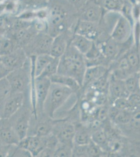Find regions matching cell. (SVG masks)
I'll return each instance as SVG.
<instances>
[{
    "label": "cell",
    "mask_w": 140,
    "mask_h": 157,
    "mask_svg": "<svg viewBox=\"0 0 140 157\" xmlns=\"http://www.w3.org/2000/svg\"><path fill=\"white\" fill-rule=\"evenodd\" d=\"M86 68L84 55L70 43L64 55L60 58L57 73L74 78L82 87Z\"/></svg>",
    "instance_id": "cell-1"
},
{
    "label": "cell",
    "mask_w": 140,
    "mask_h": 157,
    "mask_svg": "<svg viewBox=\"0 0 140 157\" xmlns=\"http://www.w3.org/2000/svg\"><path fill=\"white\" fill-rule=\"evenodd\" d=\"M75 9L69 1L68 3L55 2L49 11L46 32L54 38L69 30Z\"/></svg>",
    "instance_id": "cell-2"
},
{
    "label": "cell",
    "mask_w": 140,
    "mask_h": 157,
    "mask_svg": "<svg viewBox=\"0 0 140 157\" xmlns=\"http://www.w3.org/2000/svg\"><path fill=\"white\" fill-rule=\"evenodd\" d=\"M74 94L72 90L66 86L51 83L44 105V112L54 118L55 113L66 105Z\"/></svg>",
    "instance_id": "cell-3"
},
{
    "label": "cell",
    "mask_w": 140,
    "mask_h": 157,
    "mask_svg": "<svg viewBox=\"0 0 140 157\" xmlns=\"http://www.w3.org/2000/svg\"><path fill=\"white\" fill-rule=\"evenodd\" d=\"M32 60L28 58L23 66L11 71L6 77L11 86V91L30 94L32 80Z\"/></svg>",
    "instance_id": "cell-4"
},
{
    "label": "cell",
    "mask_w": 140,
    "mask_h": 157,
    "mask_svg": "<svg viewBox=\"0 0 140 157\" xmlns=\"http://www.w3.org/2000/svg\"><path fill=\"white\" fill-rule=\"evenodd\" d=\"M25 102L15 113L8 118L12 126L16 131L20 139L27 136L33 109L30 95H25Z\"/></svg>",
    "instance_id": "cell-5"
},
{
    "label": "cell",
    "mask_w": 140,
    "mask_h": 157,
    "mask_svg": "<svg viewBox=\"0 0 140 157\" xmlns=\"http://www.w3.org/2000/svg\"><path fill=\"white\" fill-rule=\"evenodd\" d=\"M55 121L44 112L36 114L32 113L27 136H48L51 134Z\"/></svg>",
    "instance_id": "cell-6"
},
{
    "label": "cell",
    "mask_w": 140,
    "mask_h": 157,
    "mask_svg": "<svg viewBox=\"0 0 140 157\" xmlns=\"http://www.w3.org/2000/svg\"><path fill=\"white\" fill-rule=\"evenodd\" d=\"M53 38L47 32L38 33L30 43L23 48L28 57L50 54Z\"/></svg>",
    "instance_id": "cell-7"
},
{
    "label": "cell",
    "mask_w": 140,
    "mask_h": 157,
    "mask_svg": "<svg viewBox=\"0 0 140 157\" xmlns=\"http://www.w3.org/2000/svg\"><path fill=\"white\" fill-rule=\"evenodd\" d=\"M59 143L74 146V124L67 118L55 119L52 132Z\"/></svg>",
    "instance_id": "cell-8"
},
{
    "label": "cell",
    "mask_w": 140,
    "mask_h": 157,
    "mask_svg": "<svg viewBox=\"0 0 140 157\" xmlns=\"http://www.w3.org/2000/svg\"><path fill=\"white\" fill-rule=\"evenodd\" d=\"M132 23L122 14L119 15L112 29L110 36L119 44L131 41L132 34Z\"/></svg>",
    "instance_id": "cell-9"
},
{
    "label": "cell",
    "mask_w": 140,
    "mask_h": 157,
    "mask_svg": "<svg viewBox=\"0 0 140 157\" xmlns=\"http://www.w3.org/2000/svg\"><path fill=\"white\" fill-rule=\"evenodd\" d=\"M25 99L24 93L11 91L0 105L1 119H7L11 117L23 105Z\"/></svg>",
    "instance_id": "cell-10"
},
{
    "label": "cell",
    "mask_w": 140,
    "mask_h": 157,
    "mask_svg": "<svg viewBox=\"0 0 140 157\" xmlns=\"http://www.w3.org/2000/svg\"><path fill=\"white\" fill-rule=\"evenodd\" d=\"M104 11L101 6L89 0L78 10L77 14L79 20L100 23Z\"/></svg>",
    "instance_id": "cell-11"
},
{
    "label": "cell",
    "mask_w": 140,
    "mask_h": 157,
    "mask_svg": "<svg viewBox=\"0 0 140 157\" xmlns=\"http://www.w3.org/2000/svg\"><path fill=\"white\" fill-rule=\"evenodd\" d=\"M100 25V23L78 19L74 33L95 41L99 39L103 33H105Z\"/></svg>",
    "instance_id": "cell-12"
},
{
    "label": "cell",
    "mask_w": 140,
    "mask_h": 157,
    "mask_svg": "<svg viewBox=\"0 0 140 157\" xmlns=\"http://www.w3.org/2000/svg\"><path fill=\"white\" fill-rule=\"evenodd\" d=\"M47 142V136H27L20 140L18 146L30 152L32 157H38Z\"/></svg>",
    "instance_id": "cell-13"
},
{
    "label": "cell",
    "mask_w": 140,
    "mask_h": 157,
    "mask_svg": "<svg viewBox=\"0 0 140 157\" xmlns=\"http://www.w3.org/2000/svg\"><path fill=\"white\" fill-rule=\"evenodd\" d=\"M28 58L24 49L19 47L9 54L0 56V60L9 70L12 71L23 66Z\"/></svg>",
    "instance_id": "cell-14"
},
{
    "label": "cell",
    "mask_w": 140,
    "mask_h": 157,
    "mask_svg": "<svg viewBox=\"0 0 140 157\" xmlns=\"http://www.w3.org/2000/svg\"><path fill=\"white\" fill-rule=\"evenodd\" d=\"M73 34L69 29L53 38L50 55L53 57H61L67 49Z\"/></svg>",
    "instance_id": "cell-15"
},
{
    "label": "cell",
    "mask_w": 140,
    "mask_h": 157,
    "mask_svg": "<svg viewBox=\"0 0 140 157\" xmlns=\"http://www.w3.org/2000/svg\"><path fill=\"white\" fill-rule=\"evenodd\" d=\"M128 93L124 84V80L117 78L110 73L108 84V101L110 104L115 100L120 98H128Z\"/></svg>",
    "instance_id": "cell-16"
},
{
    "label": "cell",
    "mask_w": 140,
    "mask_h": 157,
    "mask_svg": "<svg viewBox=\"0 0 140 157\" xmlns=\"http://www.w3.org/2000/svg\"><path fill=\"white\" fill-rule=\"evenodd\" d=\"M20 140L8 118L0 119V142L5 145H18Z\"/></svg>",
    "instance_id": "cell-17"
},
{
    "label": "cell",
    "mask_w": 140,
    "mask_h": 157,
    "mask_svg": "<svg viewBox=\"0 0 140 157\" xmlns=\"http://www.w3.org/2000/svg\"><path fill=\"white\" fill-rule=\"evenodd\" d=\"M109 71V68L105 66H95L87 67L85 71L83 81L82 83V90L96 82L98 79L105 75Z\"/></svg>",
    "instance_id": "cell-18"
},
{
    "label": "cell",
    "mask_w": 140,
    "mask_h": 157,
    "mask_svg": "<svg viewBox=\"0 0 140 157\" xmlns=\"http://www.w3.org/2000/svg\"><path fill=\"white\" fill-rule=\"evenodd\" d=\"M75 134L74 144L85 145L91 142L92 131L86 124L82 121L74 123Z\"/></svg>",
    "instance_id": "cell-19"
},
{
    "label": "cell",
    "mask_w": 140,
    "mask_h": 157,
    "mask_svg": "<svg viewBox=\"0 0 140 157\" xmlns=\"http://www.w3.org/2000/svg\"><path fill=\"white\" fill-rule=\"evenodd\" d=\"M133 115L131 111L120 110L112 105L109 108L108 117L113 123L118 126H124L131 121Z\"/></svg>",
    "instance_id": "cell-20"
},
{
    "label": "cell",
    "mask_w": 140,
    "mask_h": 157,
    "mask_svg": "<svg viewBox=\"0 0 140 157\" xmlns=\"http://www.w3.org/2000/svg\"><path fill=\"white\" fill-rule=\"evenodd\" d=\"M51 83H58L66 86L72 90L76 95L80 94L82 87L74 78L66 75H62L58 73L55 74L50 78Z\"/></svg>",
    "instance_id": "cell-21"
},
{
    "label": "cell",
    "mask_w": 140,
    "mask_h": 157,
    "mask_svg": "<svg viewBox=\"0 0 140 157\" xmlns=\"http://www.w3.org/2000/svg\"><path fill=\"white\" fill-rule=\"evenodd\" d=\"M94 41L80 34H73L71 44L83 55H85L91 48Z\"/></svg>",
    "instance_id": "cell-22"
},
{
    "label": "cell",
    "mask_w": 140,
    "mask_h": 157,
    "mask_svg": "<svg viewBox=\"0 0 140 157\" xmlns=\"http://www.w3.org/2000/svg\"><path fill=\"white\" fill-rule=\"evenodd\" d=\"M128 61L132 71L133 73L140 71V55L139 48L137 47L134 44L124 54Z\"/></svg>",
    "instance_id": "cell-23"
},
{
    "label": "cell",
    "mask_w": 140,
    "mask_h": 157,
    "mask_svg": "<svg viewBox=\"0 0 140 157\" xmlns=\"http://www.w3.org/2000/svg\"><path fill=\"white\" fill-rule=\"evenodd\" d=\"M91 139L92 141L100 147L104 151L107 152L108 137L104 127L100 126L93 130Z\"/></svg>",
    "instance_id": "cell-24"
},
{
    "label": "cell",
    "mask_w": 140,
    "mask_h": 157,
    "mask_svg": "<svg viewBox=\"0 0 140 157\" xmlns=\"http://www.w3.org/2000/svg\"><path fill=\"white\" fill-rule=\"evenodd\" d=\"M124 81L129 95L140 94V71L132 74L124 80Z\"/></svg>",
    "instance_id": "cell-25"
},
{
    "label": "cell",
    "mask_w": 140,
    "mask_h": 157,
    "mask_svg": "<svg viewBox=\"0 0 140 157\" xmlns=\"http://www.w3.org/2000/svg\"><path fill=\"white\" fill-rule=\"evenodd\" d=\"M53 58L50 54H43L36 57L34 61V73L36 77L41 75L44 70Z\"/></svg>",
    "instance_id": "cell-26"
},
{
    "label": "cell",
    "mask_w": 140,
    "mask_h": 157,
    "mask_svg": "<svg viewBox=\"0 0 140 157\" xmlns=\"http://www.w3.org/2000/svg\"><path fill=\"white\" fill-rule=\"evenodd\" d=\"M59 143L58 139L53 134L48 135L46 145L38 157H53Z\"/></svg>",
    "instance_id": "cell-27"
},
{
    "label": "cell",
    "mask_w": 140,
    "mask_h": 157,
    "mask_svg": "<svg viewBox=\"0 0 140 157\" xmlns=\"http://www.w3.org/2000/svg\"><path fill=\"white\" fill-rule=\"evenodd\" d=\"M19 47L14 39L11 36L0 38V56L9 54Z\"/></svg>",
    "instance_id": "cell-28"
},
{
    "label": "cell",
    "mask_w": 140,
    "mask_h": 157,
    "mask_svg": "<svg viewBox=\"0 0 140 157\" xmlns=\"http://www.w3.org/2000/svg\"><path fill=\"white\" fill-rule=\"evenodd\" d=\"M124 0H104L101 7L104 11L110 12L120 13Z\"/></svg>",
    "instance_id": "cell-29"
},
{
    "label": "cell",
    "mask_w": 140,
    "mask_h": 157,
    "mask_svg": "<svg viewBox=\"0 0 140 157\" xmlns=\"http://www.w3.org/2000/svg\"><path fill=\"white\" fill-rule=\"evenodd\" d=\"M60 58L54 57L49 64L47 66L40 77H47L49 78L53 75L58 73V71L59 64ZM39 77V76H38Z\"/></svg>",
    "instance_id": "cell-30"
},
{
    "label": "cell",
    "mask_w": 140,
    "mask_h": 157,
    "mask_svg": "<svg viewBox=\"0 0 140 157\" xmlns=\"http://www.w3.org/2000/svg\"><path fill=\"white\" fill-rule=\"evenodd\" d=\"M73 146L59 143L53 157H71L73 154Z\"/></svg>",
    "instance_id": "cell-31"
},
{
    "label": "cell",
    "mask_w": 140,
    "mask_h": 157,
    "mask_svg": "<svg viewBox=\"0 0 140 157\" xmlns=\"http://www.w3.org/2000/svg\"><path fill=\"white\" fill-rule=\"evenodd\" d=\"M8 157H32L30 152L17 145H11L9 150Z\"/></svg>",
    "instance_id": "cell-32"
},
{
    "label": "cell",
    "mask_w": 140,
    "mask_h": 157,
    "mask_svg": "<svg viewBox=\"0 0 140 157\" xmlns=\"http://www.w3.org/2000/svg\"><path fill=\"white\" fill-rule=\"evenodd\" d=\"M106 154V152L100 147L92 140L87 144V157H102L104 156Z\"/></svg>",
    "instance_id": "cell-33"
},
{
    "label": "cell",
    "mask_w": 140,
    "mask_h": 157,
    "mask_svg": "<svg viewBox=\"0 0 140 157\" xmlns=\"http://www.w3.org/2000/svg\"><path fill=\"white\" fill-rule=\"evenodd\" d=\"M116 109L120 110H127L133 112L128 98H120L115 100L111 104Z\"/></svg>",
    "instance_id": "cell-34"
},
{
    "label": "cell",
    "mask_w": 140,
    "mask_h": 157,
    "mask_svg": "<svg viewBox=\"0 0 140 157\" xmlns=\"http://www.w3.org/2000/svg\"><path fill=\"white\" fill-rule=\"evenodd\" d=\"M11 92V86L6 78L0 80V105Z\"/></svg>",
    "instance_id": "cell-35"
},
{
    "label": "cell",
    "mask_w": 140,
    "mask_h": 157,
    "mask_svg": "<svg viewBox=\"0 0 140 157\" xmlns=\"http://www.w3.org/2000/svg\"><path fill=\"white\" fill-rule=\"evenodd\" d=\"M72 157H87V145H79L74 144Z\"/></svg>",
    "instance_id": "cell-36"
},
{
    "label": "cell",
    "mask_w": 140,
    "mask_h": 157,
    "mask_svg": "<svg viewBox=\"0 0 140 157\" xmlns=\"http://www.w3.org/2000/svg\"><path fill=\"white\" fill-rule=\"evenodd\" d=\"M128 99L131 104L133 112L140 110V94L129 95Z\"/></svg>",
    "instance_id": "cell-37"
},
{
    "label": "cell",
    "mask_w": 140,
    "mask_h": 157,
    "mask_svg": "<svg viewBox=\"0 0 140 157\" xmlns=\"http://www.w3.org/2000/svg\"><path fill=\"white\" fill-rule=\"evenodd\" d=\"M11 145L4 144L0 142V157H7Z\"/></svg>",
    "instance_id": "cell-38"
},
{
    "label": "cell",
    "mask_w": 140,
    "mask_h": 157,
    "mask_svg": "<svg viewBox=\"0 0 140 157\" xmlns=\"http://www.w3.org/2000/svg\"><path fill=\"white\" fill-rule=\"evenodd\" d=\"M11 71V70H9L3 64V63L0 60V80L7 77V75Z\"/></svg>",
    "instance_id": "cell-39"
},
{
    "label": "cell",
    "mask_w": 140,
    "mask_h": 157,
    "mask_svg": "<svg viewBox=\"0 0 140 157\" xmlns=\"http://www.w3.org/2000/svg\"><path fill=\"white\" fill-rule=\"evenodd\" d=\"M133 146V152H137V155H140V143L135 144Z\"/></svg>",
    "instance_id": "cell-40"
},
{
    "label": "cell",
    "mask_w": 140,
    "mask_h": 157,
    "mask_svg": "<svg viewBox=\"0 0 140 157\" xmlns=\"http://www.w3.org/2000/svg\"><path fill=\"white\" fill-rule=\"evenodd\" d=\"M90 1L94 2L95 3L98 4V5L101 6V5H102V3H103V1H104V0H90Z\"/></svg>",
    "instance_id": "cell-41"
},
{
    "label": "cell",
    "mask_w": 140,
    "mask_h": 157,
    "mask_svg": "<svg viewBox=\"0 0 140 157\" xmlns=\"http://www.w3.org/2000/svg\"><path fill=\"white\" fill-rule=\"evenodd\" d=\"M136 1H137V2H139V3H140V0H135Z\"/></svg>",
    "instance_id": "cell-42"
},
{
    "label": "cell",
    "mask_w": 140,
    "mask_h": 157,
    "mask_svg": "<svg viewBox=\"0 0 140 157\" xmlns=\"http://www.w3.org/2000/svg\"><path fill=\"white\" fill-rule=\"evenodd\" d=\"M0 119H1V117H0Z\"/></svg>",
    "instance_id": "cell-43"
}]
</instances>
